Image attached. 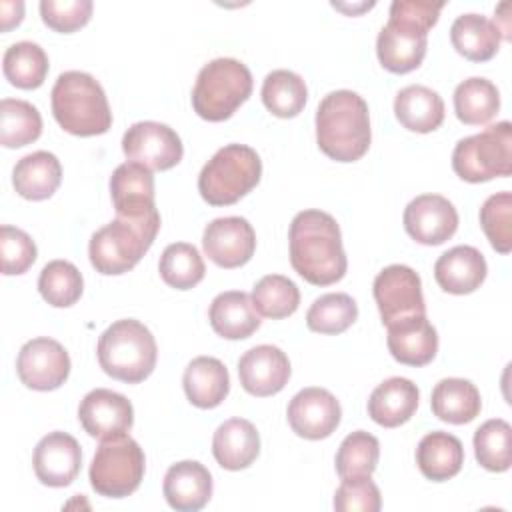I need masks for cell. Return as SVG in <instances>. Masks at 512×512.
Wrapping results in <instances>:
<instances>
[{"label":"cell","mask_w":512,"mask_h":512,"mask_svg":"<svg viewBox=\"0 0 512 512\" xmlns=\"http://www.w3.org/2000/svg\"><path fill=\"white\" fill-rule=\"evenodd\" d=\"M388 328V350L392 358L406 366H426L438 352V332L426 314L398 320Z\"/></svg>","instance_id":"21"},{"label":"cell","mask_w":512,"mask_h":512,"mask_svg":"<svg viewBox=\"0 0 512 512\" xmlns=\"http://www.w3.org/2000/svg\"><path fill=\"white\" fill-rule=\"evenodd\" d=\"M186 398L196 408H216L230 392V376L226 366L214 356L194 358L182 376Z\"/></svg>","instance_id":"27"},{"label":"cell","mask_w":512,"mask_h":512,"mask_svg":"<svg viewBox=\"0 0 512 512\" xmlns=\"http://www.w3.org/2000/svg\"><path fill=\"white\" fill-rule=\"evenodd\" d=\"M452 46L460 56L470 62H486L490 60L502 40V32L496 22L488 20L482 14H462L450 26Z\"/></svg>","instance_id":"30"},{"label":"cell","mask_w":512,"mask_h":512,"mask_svg":"<svg viewBox=\"0 0 512 512\" xmlns=\"http://www.w3.org/2000/svg\"><path fill=\"white\" fill-rule=\"evenodd\" d=\"M290 264L314 286H330L344 278L348 260L340 226L328 212L302 210L288 230Z\"/></svg>","instance_id":"1"},{"label":"cell","mask_w":512,"mask_h":512,"mask_svg":"<svg viewBox=\"0 0 512 512\" xmlns=\"http://www.w3.org/2000/svg\"><path fill=\"white\" fill-rule=\"evenodd\" d=\"M160 226L118 218L96 230L88 244L90 264L104 276L132 270L154 244Z\"/></svg>","instance_id":"9"},{"label":"cell","mask_w":512,"mask_h":512,"mask_svg":"<svg viewBox=\"0 0 512 512\" xmlns=\"http://www.w3.org/2000/svg\"><path fill=\"white\" fill-rule=\"evenodd\" d=\"M252 94V74L236 58H216L202 66L192 88V108L208 122L228 120Z\"/></svg>","instance_id":"7"},{"label":"cell","mask_w":512,"mask_h":512,"mask_svg":"<svg viewBox=\"0 0 512 512\" xmlns=\"http://www.w3.org/2000/svg\"><path fill=\"white\" fill-rule=\"evenodd\" d=\"M358 318V304L344 292L322 294L306 312V324L312 332L340 334L348 330Z\"/></svg>","instance_id":"41"},{"label":"cell","mask_w":512,"mask_h":512,"mask_svg":"<svg viewBox=\"0 0 512 512\" xmlns=\"http://www.w3.org/2000/svg\"><path fill=\"white\" fill-rule=\"evenodd\" d=\"M32 466L44 486L64 488L72 484L82 466V450L74 436L66 432L46 434L34 448Z\"/></svg>","instance_id":"18"},{"label":"cell","mask_w":512,"mask_h":512,"mask_svg":"<svg viewBox=\"0 0 512 512\" xmlns=\"http://www.w3.org/2000/svg\"><path fill=\"white\" fill-rule=\"evenodd\" d=\"M62 182L60 160L46 150H36L22 156L12 170L14 190L26 200L50 198Z\"/></svg>","instance_id":"28"},{"label":"cell","mask_w":512,"mask_h":512,"mask_svg":"<svg viewBox=\"0 0 512 512\" xmlns=\"http://www.w3.org/2000/svg\"><path fill=\"white\" fill-rule=\"evenodd\" d=\"M16 374L20 382L32 390H56L68 380L70 356L54 338H32L18 352Z\"/></svg>","instance_id":"14"},{"label":"cell","mask_w":512,"mask_h":512,"mask_svg":"<svg viewBox=\"0 0 512 512\" xmlns=\"http://www.w3.org/2000/svg\"><path fill=\"white\" fill-rule=\"evenodd\" d=\"M394 114L406 130L428 134L444 122V100L436 90L412 84L396 94Z\"/></svg>","instance_id":"29"},{"label":"cell","mask_w":512,"mask_h":512,"mask_svg":"<svg viewBox=\"0 0 512 512\" xmlns=\"http://www.w3.org/2000/svg\"><path fill=\"white\" fill-rule=\"evenodd\" d=\"M456 176L478 184L512 174V124L508 120L458 140L452 152Z\"/></svg>","instance_id":"8"},{"label":"cell","mask_w":512,"mask_h":512,"mask_svg":"<svg viewBox=\"0 0 512 512\" xmlns=\"http://www.w3.org/2000/svg\"><path fill=\"white\" fill-rule=\"evenodd\" d=\"M372 140L366 100L352 90H334L316 110L318 148L336 162L360 160Z\"/></svg>","instance_id":"3"},{"label":"cell","mask_w":512,"mask_h":512,"mask_svg":"<svg viewBox=\"0 0 512 512\" xmlns=\"http://www.w3.org/2000/svg\"><path fill=\"white\" fill-rule=\"evenodd\" d=\"M110 196L118 218L160 226L154 204V176L146 166L130 160L120 164L110 176Z\"/></svg>","instance_id":"12"},{"label":"cell","mask_w":512,"mask_h":512,"mask_svg":"<svg viewBox=\"0 0 512 512\" xmlns=\"http://www.w3.org/2000/svg\"><path fill=\"white\" fill-rule=\"evenodd\" d=\"M100 368L126 384L146 380L156 366L158 346L152 332L134 318L112 322L98 338Z\"/></svg>","instance_id":"5"},{"label":"cell","mask_w":512,"mask_h":512,"mask_svg":"<svg viewBox=\"0 0 512 512\" xmlns=\"http://www.w3.org/2000/svg\"><path fill=\"white\" fill-rule=\"evenodd\" d=\"M6 80L22 90L40 88L48 74V56L36 42L22 40L6 48L2 58Z\"/></svg>","instance_id":"34"},{"label":"cell","mask_w":512,"mask_h":512,"mask_svg":"<svg viewBox=\"0 0 512 512\" xmlns=\"http://www.w3.org/2000/svg\"><path fill=\"white\" fill-rule=\"evenodd\" d=\"M444 2L394 0L388 12V24L376 38L380 64L394 74L416 70L428 46V30L438 22Z\"/></svg>","instance_id":"2"},{"label":"cell","mask_w":512,"mask_h":512,"mask_svg":"<svg viewBox=\"0 0 512 512\" xmlns=\"http://www.w3.org/2000/svg\"><path fill=\"white\" fill-rule=\"evenodd\" d=\"M474 454L482 468L506 472L512 464V426L502 418L486 420L474 432Z\"/></svg>","instance_id":"39"},{"label":"cell","mask_w":512,"mask_h":512,"mask_svg":"<svg viewBox=\"0 0 512 512\" xmlns=\"http://www.w3.org/2000/svg\"><path fill=\"white\" fill-rule=\"evenodd\" d=\"M0 20H2V30L8 32L12 26H18L24 16V2H2L0 4Z\"/></svg>","instance_id":"47"},{"label":"cell","mask_w":512,"mask_h":512,"mask_svg":"<svg viewBox=\"0 0 512 512\" xmlns=\"http://www.w3.org/2000/svg\"><path fill=\"white\" fill-rule=\"evenodd\" d=\"M52 114L74 136H98L110 130L112 112L100 82L80 70L62 72L52 86Z\"/></svg>","instance_id":"4"},{"label":"cell","mask_w":512,"mask_h":512,"mask_svg":"<svg viewBox=\"0 0 512 512\" xmlns=\"http://www.w3.org/2000/svg\"><path fill=\"white\" fill-rule=\"evenodd\" d=\"M380 458L378 438L366 430L348 434L336 452V472L340 478L370 476Z\"/></svg>","instance_id":"42"},{"label":"cell","mask_w":512,"mask_h":512,"mask_svg":"<svg viewBox=\"0 0 512 512\" xmlns=\"http://www.w3.org/2000/svg\"><path fill=\"white\" fill-rule=\"evenodd\" d=\"M252 304L258 314L280 320L298 310L300 290L282 274H266L252 288Z\"/></svg>","instance_id":"38"},{"label":"cell","mask_w":512,"mask_h":512,"mask_svg":"<svg viewBox=\"0 0 512 512\" xmlns=\"http://www.w3.org/2000/svg\"><path fill=\"white\" fill-rule=\"evenodd\" d=\"M288 356L272 344H260L246 350L238 360V378L242 388L258 398L278 394L290 380Z\"/></svg>","instance_id":"19"},{"label":"cell","mask_w":512,"mask_h":512,"mask_svg":"<svg viewBox=\"0 0 512 512\" xmlns=\"http://www.w3.org/2000/svg\"><path fill=\"white\" fill-rule=\"evenodd\" d=\"M82 290V274L68 260L48 262L38 276V292L54 308H68L76 304L82 296Z\"/></svg>","instance_id":"40"},{"label":"cell","mask_w":512,"mask_h":512,"mask_svg":"<svg viewBox=\"0 0 512 512\" xmlns=\"http://www.w3.org/2000/svg\"><path fill=\"white\" fill-rule=\"evenodd\" d=\"M42 134V116L26 100L2 98L0 102V144L4 148H22Z\"/></svg>","instance_id":"36"},{"label":"cell","mask_w":512,"mask_h":512,"mask_svg":"<svg viewBox=\"0 0 512 512\" xmlns=\"http://www.w3.org/2000/svg\"><path fill=\"white\" fill-rule=\"evenodd\" d=\"M212 330L226 340H244L260 328V316L252 304V296L242 290L218 294L208 310Z\"/></svg>","instance_id":"26"},{"label":"cell","mask_w":512,"mask_h":512,"mask_svg":"<svg viewBox=\"0 0 512 512\" xmlns=\"http://www.w3.org/2000/svg\"><path fill=\"white\" fill-rule=\"evenodd\" d=\"M286 416L294 434L306 440H322L338 428L342 408L332 392L310 386L294 394Z\"/></svg>","instance_id":"15"},{"label":"cell","mask_w":512,"mask_h":512,"mask_svg":"<svg viewBox=\"0 0 512 512\" xmlns=\"http://www.w3.org/2000/svg\"><path fill=\"white\" fill-rule=\"evenodd\" d=\"M430 406L434 416L442 422L468 424L480 414L482 400L476 384L470 380L444 378L434 386Z\"/></svg>","instance_id":"32"},{"label":"cell","mask_w":512,"mask_h":512,"mask_svg":"<svg viewBox=\"0 0 512 512\" xmlns=\"http://www.w3.org/2000/svg\"><path fill=\"white\" fill-rule=\"evenodd\" d=\"M78 420L92 438L102 440L128 432L134 424V408L126 396L108 388H96L82 398Z\"/></svg>","instance_id":"20"},{"label":"cell","mask_w":512,"mask_h":512,"mask_svg":"<svg viewBox=\"0 0 512 512\" xmlns=\"http://www.w3.org/2000/svg\"><path fill=\"white\" fill-rule=\"evenodd\" d=\"M416 464L420 472L432 482L454 478L464 464L462 442L448 432H428L416 448Z\"/></svg>","instance_id":"31"},{"label":"cell","mask_w":512,"mask_h":512,"mask_svg":"<svg viewBox=\"0 0 512 512\" xmlns=\"http://www.w3.org/2000/svg\"><path fill=\"white\" fill-rule=\"evenodd\" d=\"M122 152L130 162H138L148 170H170L184 154V146L176 130L168 124L144 120L132 124L122 136Z\"/></svg>","instance_id":"13"},{"label":"cell","mask_w":512,"mask_h":512,"mask_svg":"<svg viewBox=\"0 0 512 512\" xmlns=\"http://www.w3.org/2000/svg\"><path fill=\"white\" fill-rule=\"evenodd\" d=\"M488 272L482 252L474 246H454L434 264V278L448 294H470L484 282Z\"/></svg>","instance_id":"23"},{"label":"cell","mask_w":512,"mask_h":512,"mask_svg":"<svg viewBox=\"0 0 512 512\" xmlns=\"http://www.w3.org/2000/svg\"><path fill=\"white\" fill-rule=\"evenodd\" d=\"M160 278L176 290H190L202 282L206 274L204 260L196 246L188 242L168 244L160 256Z\"/></svg>","instance_id":"37"},{"label":"cell","mask_w":512,"mask_h":512,"mask_svg":"<svg viewBox=\"0 0 512 512\" xmlns=\"http://www.w3.org/2000/svg\"><path fill=\"white\" fill-rule=\"evenodd\" d=\"M212 454L226 470L248 468L260 454V434L246 418L222 422L212 438Z\"/></svg>","instance_id":"25"},{"label":"cell","mask_w":512,"mask_h":512,"mask_svg":"<svg viewBox=\"0 0 512 512\" xmlns=\"http://www.w3.org/2000/svg\"><path fill=\"white\" fill-rule=\"evenodd\" d=\"M162 490L170 508L196 512L204 508L212 496V476L204 464L182 460L166 470Z\"/></svg>","instance_id":"22"},{"label":"cell","mask_w":512,"mask_h":512,"mask_svg":"<svg viewBox=\"0 0 512 512\" xmlns=\"http://www.w3.org/2000/svg\"><path fill=\"white\" fill-rule=\"evenodd\" d=\"M334 508L338 512H378L382 508L380 490L370 476L342 478L334 494Z\"/></svg>","instance_id":"46"},{"label":"cell","mask_w":512,"mask_h":512,"mask_svg":"<svg viewBox=\"0 0 512 512\" xmlns=\"http://www.w3.org/2000/svg\"><path fill=\"white\" fill-rule=\"evenodd\" d=\"M404 228L418 244L438 246L456 234L458 212L440 194H420L404 208Z\"/></svg>","instance_id":"16"},{"label":"cell","mask_w":512,"mask_h":512,"mask_svg":"<svg viewBox=\"0 0 512 512\" xmlns=\"http://www.w3.org/2000/svg\"><path fill=\"white\" fill-rule=\"evenodd\" d=\"M38 250L34 240L20 228L4 224L0 228V258L2 274H24L36 260Z\"/></svg>","instance_id":"44"},{"label":"cell","mask_w":512,"mask_h":512,"mask_svg":"<svg viewBox=\"0 0 512 512\" xmlns=\"http://www.w3.org/2000/svg\"><path fill=\"white\" fill-rule=\"evenodd\" d=\"M500 110L498 88L480 76L460 82L454 90V112L462 124H488Z\"/></svg>","instance_id":"33"},{"label":"cell","mask_w":512,"mask_h":512,"mask_svg":"<svg viewBox=\"0 0 512 512\" xmlns=\"http://www.w3.org/2000/svg\"><path fill=\"white\" fill-rule=\"evenodd\" d=\"M262 102L278 118L298 116L308 100V88L300 74L292 70H272L262 82Z\"/></svg>","instance_id":"35"},{"label":"cell","mask_w":512,"mask_h":512,"mask_svg":"<svg viewBox=\"0 0 512 512\" xmlns=\"http://www.w3.org/2000/svg\"><path fill=\"white\" fill-rule=\"evenodd\" d=\"M480 226L492 248L508 254L512 248V194L508 190L488 196L480 208Z\"/></svg>","instance_id":"43"},{"label":"cell","mask_w":512,"mask_h":512,"mask_svg":"<svg viewBox=\"0 0 512 512\" xmlns=\"http://www.w3.org/2000/svg\"><path fill=\"white\" fill-rule=\"evenodd\" d=\"M206 256L220 268L244 266L256 250V232L242 216H224L206 224L202 234Z\"/></svg>","instance_id":"17"},{"label":"cell","mask_w":512,"mask_h":512,"mask_svg":"<svg viewBox=\"0 0 512 512\" xmlns=\"http://www.w3.org/2000/svg\"><path fill=\"white\" fill-rule=\"evenodd\" d=\"M374 300L384 326L410 316L426 314L422 280L404 264H390L374 278Z\"/></svg>","instance_id":"11"},{"label":"cell","mask_w":512,"mask_h":512,"mask_svg":"<svg viewBox=\"0 0 512 512\" xmlns=\"http://www.w3.org/2000/svg\"><path fill=\"white\" fill-rule=\"evenodd\" d=\"M92 8V0H42L40 16L48 28L70 34L90 22Z\"/></svg>","instance_id":"45"},{"label":"cell","mask_w":512,"mask_h":512,"mask_svg":"<svg viewBox=\"0 0 512 512\" xmlns=\"http://www.w3.org/2000/svg\"><path fill=\"white\" fill-rule=\"evenodd\" d=\"M418 400L420 392L412 380L392 376L372 390L368 398V416L384 428H396L414 416Z\"/></svg>","instance_id":"24"},{"label":"cell","mask_w":512,"mask_h":512,"mask_svg":"<svg viewBox=\"0 0 512 512\" xmlns=\"http://www.w3.org/2000/svg\"><path fill=\"white\" fill-rule=\"evenodd\" d=\"M146 458L140 444L126 432L102 438L90 464V484L106 498H124L138 490Z\"/></svg>","instance_id":"10"},{"label":"cell","mask_w":512,"mask_h":512,"mask_svg":"<svg viewBox=\"0 0 512 512\" xmlns=\"http://www.w3.org/2000/svg\"><path fill=\"white\" fill-rule=\"evenodd\" d=\"M262 176L258 152L246 144L222 146L200 170L198 192L210 206H230L244 198Z\"/></svg>","instance_id":"6"}]
</instances>
